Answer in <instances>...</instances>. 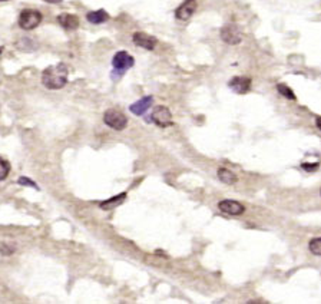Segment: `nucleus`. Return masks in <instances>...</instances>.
Listing matches in <instances>:
<instances>
[{"label":"nucleus","mask_w":321,"mask_h":304,"mask_svg":"<svg viewBox=\"0 0 321 304\" xmlns=\"http://www.w3.org/2000/svg\"><path fill=\"white\" fill-rule=\"evenodd\" d=\"M68 66L65 63H58L46 68L42 73V83L52 91L62 89L68 83Z\"/></svg>","instance_id":"nucleus-1"},{"label":"nucleus","mask_w":321,"mask_h":304,"mask_svg":"<svg viewBox=\"0 0 321 304\" xmlns=\"http://www.w3.org/2000/svg\"><path fill=\"white\" fill-rule=\"evenodd\" d=\"M103 122L115 131H123L128 125V118L118 109H108L103 115Z\"/></svg>","instance_id":"nucleus-2"},{"label":"nucleus","mask_w":321,"mask_h":304,"mask_svg":"<svg viewBox=\"0 0 321 304\" xmlns=\"http://www.w3.org/2000/svg\"><path fill=\"white\" fill-rule=\"evenodd\" d=\"M42 22V13L33 9H26L20 13L19 26L23 30H32L38 27Z\"/></svg>","instance_id":"nucleus-3"},{"label":"nucleus","mask_w":321,"mask_h":304,"mask_svg":"<svg viewBox=\"0 0 321 304\" xmlns=\"http://www.w3.org/2000/svg\"><path fill=\"white\" fill-rule=\"evenodd\" d=\"M151 121L155 122L158 126L162 128H166V126H171L172 125V114L171 111L166 108V106H157L152 114H151Z\"/></svg>","instance_id":"nucleus-4"},{"label":"nucleus","mask_w":321,"mask_h":304,"mask_svg":"<svg viewBox=\"0 0 321 304\" xmlns=\"http://www.w3.org/2000/svg\"><path fill=\"white\" fill-rule=\"evenodd\" d=\"M135 63V59L125 50H120L118 53H115L114 59H112V66L115 70H118L119 73L126 72L128 69H131Z\"/></svg>","instance_id":"nucleus-5"},{"label":"nucleus","mask_w":321,"mask_h":304,"mask_svg":"<svg viewBox=\"0 0 321 304\" xmlns=\"http://www.w3.org/2000/svg\"><path fill=\"white\" fill-rule=\"evenodd\" d=\"M221 39L228 45H238L242 39L240 27L237 24H227L221 29Z\"/></svg>","instance_id":"nucleus-6"},{"label":"nucleus","mask_w":321,"mask_h":304,"mask_svg":"<svg viewBox=\"0 0 321 304\" xmlns=\"http://www.w3.org/2000/svg\"><path fill=\"white\" fill-rule=\"evenodd\" d=\"M197 6H198L197 0H185V1L181 4L180 7L177 9V12H175L177 19L183 22L189 21V19L192 18V15L195 13Z\"/></svg>","instance_id":"nucleus-7"},{"label":"nucleus","mask_w":321,"mask_h":304,"mask_svg":"<svg viewBox=\"0 0 321 304\" xmlns=\"http://www.w3.org/2000/svg\"><path fill=\"white\" fill-rule=\"evenodd\" d=\"M132 41H134L135 45H138V46L146 49V50H154L155 46H157V43H158V41H157L154 36H151V35H148V33H145V32H137V33H134Z\"/></svg>","instance_id":"nucleus-8"},{"label":"nucleus","mask_w":321,"mask_h":304,"mask_svg":"<svg viewBox=\"0 0 321 304\" xmlns=\"http://www.w3.org/2000/svg\"><path fill=\"white\" fill-rule=\"evenodd\" d=\"M218 208L224 214H228V215H241L245 211L244 205L235 200H224L218 204Z\"/></svg>","instance_id":"nucleus-9"},{"label":"nucleus","mask_w":321,"mask_h":304,"mask_svg":"<svg viewBox=\"0 0 321 304\" xmlns=\"http://www.w3.org/2000/svg\"><path fill=\"white\" fill-rule=\"evenodd\" d=\"M228 86L235 92V94H247L251 89V79L247 76H234L228 82Z\"/></svg>","instance_id":"nucleus-10"},{"label":"nucleus","mask_w":321,"mask_h":304,"mask_svg":"<svg viewBox=\"0 0 321 304\" xmlns=\"http://www.w3.org/2000/svg\"><path fill=\"white\" fill-rule=\"evenodd\" d=\"M58 23L63 29L66 30H75L79 27V19L75 15H69V13H63L58 16Z\"/></svg>","instance_id":"nucleus-11"},{"label":"nucleus","mask_w":321,"mask_h":304,"mask_svg":"<svg viewBox=\"0 0 321 304\" xmlns=\"http://www.w3.org/2000/svg\"><path fill=\"white\" fill-rule=\"evenodd\" d=\"M152 102H154V96H145V98L137 101L135 103H132V105L129 106V111H131L132 114H135V115H143V114L149 109V106L152 105Z\"/></svg>","instance_id":"nucleus-12"},{"label":"nucleus","mask_w":321,"mask_h":304,"mask_svg":"<svg viewBox=\"0 0 321 304\" xmlns=\"http://www.w3.org/2000/svg\"><path fill=\"white\" fill-rule=\"evenodd\" d=\"M86 19H88V22L93 23V24H100V23H105V22L109 21V15H108V12L100 9V10H95V12H89L86 15Z\"/></svg>","instance_id":"nucleus-13"},{"label":"nucleus","mask_w":321,"mask_h":304,"mask_svg":"<svg viewBox=\"0 0 321 304\" xmlns=\"http://www.w3.org/2000/svg\"><path fill=\"white\" fill-rule=\"evenodd\" d=\"M126 200V192H122L119 195H116V197H114V198H111V200H106V201H103V203L100 204V208L102 210H106V211H109V210H112V208H115V207H118L120 204L123 203Z\"/></svg>","instance_id":"nucleus-14"},{"label":"nucleus","mask_w":321,"mask_h":304,"mask_svg":"<svg viewBox=\"0 0 321 304\" xmlns=\"http://www.w3.org/2000/svg\"><path fill=\"white\" fill-rule=\"evenodd\" d=\"M217 175H218V178H220L224 184H229V185H231V184H235L238 181L237 175H235L232 171L227 169V168H220V169L217 171Z\"/></svg>","instance_id":"nucleus-15"},{"label":"nucleus","mask_w":321,"mask_h":304,"mask_svg":"<svg viewBox=\"0 0 321 304\" xmlns=\"http://www.w3.org/2000/svg\"><path fill=\"white\" fill-rule=\"evenodd\" d=\"M277 91L280 92L284 98H287V99H290V101H296V94H294L293 89H291L290 86H287L285 83H278V85H277Z\"/></svg>","instance_id":"nucleus-16"},{"label":"nucleus","mask_w":321,"mask_h":304,"mask_svg":"<svg viewBox=\"0 0 321 304\" xmlns=\"http://www.w3.org/2000/svg\"><path fill=\"white\" fill-rule=\"evenodd\" d=\"M9 172H10V164L6 160L0 158V181H4L7 178Z\"/></svg>","instance_id":"nucleus-17"},{"label":"nucleus","mask_w":321,"mask_h":304,"mask_svg":"<svg viewBox=\"0 0 321 304\" xmlns=\"http://www.w3.org/2000/svg\"><path fill=\"white\" fill-rule=\"evenodd\" d=\"M308 248H310V251L314 254V256H320L321 254V238L320 237H316V238H313L310 244H308Z\"/></svg>","instance_id":"nucleus-18"},{"label":"nucleus","mask_w":321,"mask_h":304,"mask_svg":"<svg viewBox=\"0 0 321 304\" xmlns=\"http://www.w3.org/2000/svg\"><path fill=\"white\" fill-rule=\"evenodd\" d=\"M15 253V247H12L10 244L1 243L0 244V254L1 256H10Z\"/></svg>","instance_id":"nucleus-19"},{"label":"nucleus","mask_w":321,"mask_h":304,"mask_svg":"<svg viewBox=\"0 0 321 304\" xmlns=\"http://www.w3.org/2000/svg\"><path fill=\"white\" fill-rule=\"evenodd\" d=\"M319 166H320L319 163L302 164V165H301V168H302L304 171H307V172H310V171H311V172H313V171H317V169H319Z\"/></svg>","instance_id":"nucleus-20"},{"label":"nucleus","mask_w":321,"mask_h":304,"mask_svg":"<svg viewBox=\"0 0 321 304\" xmlns=\"http://www.w3.org/2000/svg\"><path fill=\"white\" fill-rule=\"evenodd\" d=\"M18 183H19L20 185H27V187H32V188H36V189H38V185L33 183V181H30L29 178H26V177H20Z\"/></svg>","instance_id":"nucleus-21"},{"label":"nucleus","mask_w":321,"mask_h":304,"mask_svg":"<svg viewBox=\"0 0 321 304\" xmlns=\"http://www.w3.org/2000/svg\"><path fill=\"white\" fill-rule=\"evenodd\" d=\"M45 1H47V3H52V4H56V3H60L62 0H45Z\"/></svg>","instance_id":"nucleus-22"},{"label":"nucleus","mask_w":321,"mask_h":304,"mask_svg":"<svg viewBox=\"0 0 321 304\" xmlns=\"http://www.w3.org/2000/svg\"><path fill=\"white\" fill-rule=\"evenodd\" d=\"M0 1H7V0H0Z\"/></svg>","instance_id":"nucleus-23"}]
</instances>
